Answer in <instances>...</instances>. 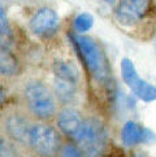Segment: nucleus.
I'll return each mask as SVG.
<instances>
[{"mask_svg": "<svg viewBox=\"0 0 156 157\" xmlns=\"http://www.w3.org/2000/svg\"><path fill=\"white\" fill-rule=\"evenodd\" d=\"M69 39L92 79L103 86H109L112 83V73L109 61L100 44L92 38L77 33L69 34Z\"/></svg>", "mask_w": 156, "mask_h": 157, "instance_id": "nucleus-1", "label": "nucleus"}, {"mask_svg": "<svg viewBox=\"0 0 156 157\" xmlns=\"http://www.w3.org/2000/svg\"><path fill=\"white\" fill-rule=\"evenodd\" d=\"M86 157H104L108 144V132L98 118L85 120L80 134L74 139Z\"/></svg>", "mask_w": 156, "mask_h": 157, "instance_id": "nucleus-2", "label": "nucleus"}, {"mask_svg": "<svg viewBox=\"0 0 156 157\" xmlns=\"http://www.w3.org/2000/svg\"><path fill=\"white\" fill-rule=\"evenodd\" d=\"M25 100L33 114L39 120H49L55 114V98L44 83L31 81L25 88Z\"/></svg>", "mask_w": 156, "mask_h": 157, "instance_id": "nucleus-3", "label": "nucleus"}, {"mask_svg": "<svg viewBox=\"0 0 156 157\" xmlns=\"http://www.w3.org/2000/svg\"><path fill=\"white\" fill-rule=\"evenodd\" d=\"M29 144L39 157H55L61 149V138L52 126L41 123L33 126Z\"/></svg>", "mask_w": 156, "mask_h": 157, "instance_id": "nucleus-4", "label": "nucleus"}, {"mask_svg": "<svg viewBox=\"0 0 156 157\" xmlns=\"http://www.w3.org/2000/svg\"><path fill=\"white\" fill-rule=\"evenodd\" d=\"M121 77L137 98L146 103L156 100V87L139 77L133 61L127 57L121 60Z\"/></svg>", "mask_w": 156, "mask_h": 157, "instance_id": "nucleus-5", "label": "nucleus"}, {"mask_svg": "<svg viewBox=\"0 0 156 157\" xmlns=\"http://www.w3.org/2000/svg\"><path fill=\"white\" fill-rule=\"evenodd\" d=\"M152 0H119L115 17L122 26H134L147 16Z\"/></svg>", "mask_w": 156, "mask_h": 157, "instance_id": "nucleus-6", "label": "nucleus"}, {"mask_svg": "<svg viewBox=\"0 0 156 157\" xmlns=\"http://www.w3.org/2000/svg\"><path fill=\"white\" fill-rule=\"evenodd\" d=\"M60 21L59 16L52 8H41L31 17L29 27L31 33L39 38H51L56 34Z\"/></svg>", "mask_w": 156, "mask_h": 157, "instance_id": "nucleus-7", "label": "nucleus"}, {"mask_svg": "<svg viewBox=\"0 0 156 157\" xmlns=\"http://www.w3.org/2000/svg\"><path fill=\"white\" fill-rule=\"evenodd\" d=\"M83 117L77 109L73 108H65L59 113L57 116V126L63 134L72 139H76L80 134L81 128L83 126Z\"/></svg>", "mask_w": 156, "mask_h": 157, "instance_id": "nucleus-8", "label": "nucleus"}, {"mask_svg": "<svg viewBox=\"0 0 156 157\" xmlns=\"http://www.w3.org/2000/svg\"><path fill=\"white\" fill-rule=\"evenodd\" d=\"M121 139L126 147H133V145L141 143H150L155 139L152 131L148 128L141 126L134 121H127L121 131Z\"/></svg>", "mask_w": 156, "mask_h": 157, "instance_id": "nucleus-9", "label": "nucleus"}, {"mask_svg": "<svg viewBox=\"0 0 156 157\" xmlns=\"http://www.w3.org/2000/svg\"><path fill=\"white\" fill-rule=\"evenodd\" d=\"M5 128L8 135L16 142L21 144H29L30 132H31V123L25 116L12 114L5 121Z\"/></svg>", "mask_w": 156, "mask_h": 157, "instance_id": "nucleus-10", "label": "nucleus"}, {"mask_svg": "<svg viewBox=\"0 0 156 157\" xmlns=\"http://www.w3.org/2000/svg\"><path fill=\"white\" fill-rule=\"evenodd\" d=\"M20 71V64L14 55L5 48V46L0 44V74L12 77L18 74Z\"/></svg>", "mask_w": 156, "mask_h": 157, "instance_id": "nucleus-11", "label": "nucleus"}, {"mask_svg": "<svg viewBox=\"0 0 156 157\" xmlns=\"http://www.w3.org/2000/svg\"><path fill=\"white\" fill-rule=\"evenodd\" d=\"M52 70H53L55 78L69 81V82H74V83L78 82V70L76 68V65L72 64L70 61L56 60L52 64Z\"/></svg>", "mask_w": 156, "mask_h": 157, "instance_id": "nucleus-12", "label": "nucleus"}, {"mask_svg": "<svg viewBox=\"0 0 156 157\" xmlns=\"http://www.w3.org/2000/svg\"><path fill=\"white\" fill-rule=\"evenodd\" d=\"M77 91V83L55 78V94L61 103L68 104L74 99Z\"/></svg>", "mask_w": 156, "mask_h": 157, "instance_id": "nucleus-13", "label": "nucleus"}, {"mask_svg": "<svg viewBox=\"0 0 156 157\" xmlns=\"http://www.w3.org/2000/svg\"><path fill=\"white\" fill-rule=\"evenodd\" d=\"M94 17L90 13H80L73 21V29L77 34H85L92 27Z\"/></svg>", "mask_w": 156, "mask_h": 157, "instance_id": "nucleus-14", "label": "nucleus"}, {"mask_svg": "<svg viewBox=\"0 0 156 157\" xmlns=\"http://www.w3.org/2000/svg\"><path fill=\"white\" fill-rule=\"evenodd\" d=\"M10 33L12 31H10V25L7 17V13L0 5V44L4 46V40H8L10 38Z\"/></svg>", "mask_w": 156, "mask_h": 157, "instance_id": "nucleus-15", "label": "nucleus"}, {"mask_svg": "<svg viewBox=\"0 0 156 157\" xmlns=\"http://www.w3.org/2000/svg\"><path fill=\"white\" fill-rule=\"evenodd\" d=\"M59 157H83V152L74 144H66L60 149Z\"/></svg>", "mask_w": 156, "mask_h": 157, "instance_id": "nucleus-16", "label": "nucleus"}, {"mask_svg": "<svg viewBox=\"0 0 156 157\" xmlns=\"http://www.w3.org/2000/svg\"><path fill=\"white\" fill-rule=\"evenodd\" d=\"M4 100H5V92H4V90L0 87V104H3Z\"/></svg>", "mask_w": 156, "mask_h": 157, "instance_id": "nucleus-17", "label": "nucleus"}, {"mask_svg": "<svg viewBox=\"0 0 156 157\" xmlns=\"http://www.w3.org/2000/svg\"><path fill=\"white\" fill-rule=\"evenodd\" d=\"M2 155H3V140L0 138V157H2Z\"/></svg>", "mask_w": 156, "mask_h": 157, "instance_id": "nucleus-18", "label": "nucleus"}, {"mask_svg": "<svg viewBox=\"0 0 156 157\" xmlns=\"http://www.w3.org/2000/svg\"><path fill=\"white\" fill-rule=\"evenodd\" d=\"M103 2H105V3H108V4H113L116 0H103Z\"/></svg>", "mask_w": 156, "mask_h": 157, "instance_id": "nucleus-19", "label": "nucleus"}]
</instances>
